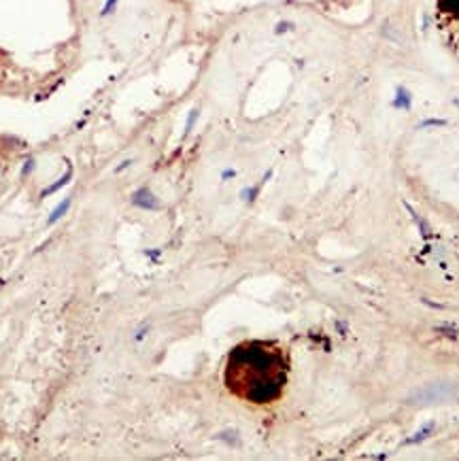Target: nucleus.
Masks as SVG:
<instances>
[{"label":"nucleus","instance_id":"obj_1","mask_svg":"<svg viewBox=\"0 0 459 461\" xmlns=\"http://www.w3.org/2000/svg\"><path fill=\"white\" fill-rule=\"evenodd\" d=\"M289 374L287 351L268 340L242 343L228 357L226 387L230 393L251 404L279 400Z\"/></svg>","mask_w":459,"mask_h":461},{"label":"nucleus","instance_id":"obj_2","mask_svg":"<svg viewBox=\"0 0 459 461\" xmlns=\"http://www.w3.org/2000/svg\"><path fill=\"white\" fill-rule=\"evenodd\" d=\"M438 19L451 41L459 45V0H438Z\"/></svg>","mask_w":459,"mask_h":461},{"label":"nucleus","instance_id":"obj_3","mask_svg":"<svg viewBox=\"0 0 459 461\" xmlns=\"http://www.w3.org/2000/svg\"><path fill=\"white\" fill-rule=\"evenodd\" d=\"M68 204H70V200H66L64 204H60V206H58V209H55V211H53V215H51V217H49V224H55V221H58V219L62 217V215H64V213H66V209H68Z\"/></svg>","mask_w":459,"mask_h":461},{"label":"nucleus","instance_id":"obj_4","mask_svg":"<svg viewBox=\"0 0 459 461\" xmlns=\"http://www.w3.org/2000/svg\"><path fill=\"white\" fill-rule=\"evenodd\" d=\"M117 2V0H107V6H105V11H102V15H107L111 9H113V4Z\"/></svg>","mask_w":459,"mask_h":461}]
</instances>
